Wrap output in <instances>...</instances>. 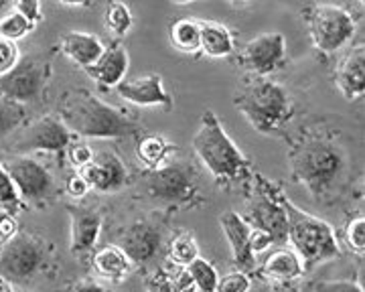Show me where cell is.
<instances>
[{
  "label": "cell",
  "instance_id": "42",
  "mask_svg": "<svg viewBox=\"0 0 365 292\" xmlns=\"http://www.w3.org/2000/svg\"><path fill=\"white\" fill-rule=\"evenodd\" d=\"M270 246H274L272 238L266 234V231H262V229H254L252 227V231H250V250L256 254L264 252V250H268Z\"/></svg>",
  "mask_w": 365,
  "mask_h": 292
},
{
  "label": "cell",
  "instance_id": "2",
  "mask_svg": "<svg viewBox=\"0 0 365 292\" xmlns=\"http://www.w3.org/2000/svg\"><path fill=\"white\" fill-rule=\"evenodd\" d=\"M59 118L78 138L116 140L136 136L143 130L136 120L102 102L96 93L88 90H73L67 93Z\"/></svg>",
  "mask_w": 365,
  "mask_h": 292
},
{
  "label": "cell",
  "instance_id": "31",
  "mask_svg": "<svg viewBox=\"0 0 365 292\" xmlns=\"http://www.w3.org/2000/svg\"><path fill=\"white\" fill-rule=\"evenodd\" d=\"M35 27L37 25L33 21H29L25 14H21L19 11H13V13L4 14L0 19V37L16 43V41L25 39L29 33H33Z\"/></svg>",
  "mask_w": 365,
  "mask_h": 292
},
{
  "label": "cell",
  "instance_id": "51",
  "mask_svg": "<svg viewBox=\"0 0 365 292\" xmlns=\"http://www.w3.org/2000/svg\"><path fill=\"white\" fill-rule=\"evenodd\" d=\"M0 207H2V205H0Z\"/></svg>",
  "mask_w": 365,
  "mask_h": 292
},
{
  "label": "cell",
  "instance_id": "40",
  "mask_svg": "<svg viewBox=\"0 0 365 292\" xmlns=\"http://www.w3.org/2000/svg\"><path fill=\"white\" fill-rule=\"evenodd\" d=\"M21 14H25L29 21L35 25L43 21V11H41V0H16V9Z\"/></svg>",
  "mask_w": 365,
  "mask_h": 292
},
{
  "label": "cell",
  "instance_id": "37",
  "mask_svg": "<svg viewBox=\"0 0 365 292\" xmlns=\"http://www.w3.org/2000/svg\"><path fill=\"white\" fill-rule=\"evenodd\" d=\"M146 292H173V282H170L169 270L165 268H155L146 280H144Z\"/></svg>",
  "mask_w": 365,
  "mask_h": 292
},
{
  "label": "cell",
  "instance_id": "4",
  "mask_svg": "<svg viewBox=\"0 0 365 292\" xmlns=\"http://www.w3.org/2000/svg\"><path fill=\"white\" fill-rule=\"evenodd\" d=\"M193 152L220 183H235L248 174L250 160L225 132L213 110H205L193 134Z\"/></svg>",
  "mask_w": 365,
  "mask_h": 292
},
{
  "label": "cell",
  "instance_id": "29",
  "mask_svg": "<svg viewBox=\"0 0 365 292\" xmlns=\"http://www.w3.org/2000/svg\"><path fill=\"white\" fill-rule=\"evenodd\" d=\"M191 278L195 282L197 292H215L217 280H220V272L215 270V266L211 264L209 260L197 256L191 264L187 266Z\"/></svg>",
  "mask_w": 365,
  "mask_h": 292
},
{
  "label": "cell",
  "instance_id": "10",
  "mask_svg": "<svg viewBox=\"0 0 365 292\" xmlns=\"http://www.w3.org/2000/svg\"><path fill=\"white\" fill-rule=\"evenodd\" d=\"M9 173L14 189L23 203L29 205H45L57 197V183L51 171L29 155H14L2 162Z\"/></svg>",
  "mask_w": 365,
  "mask_h": 292
},
{
  "label": "cell",
  "instance_id": "26",
  "mask_svg": "<svg viewBox=\"0 0 365 292\" xmlns=\"http://www.w3.org/2000/svg\"><path fill=\"white\" fill-rule=\"evenodd\" d=\"M170 45L187 55H195L201 51V28L195 19H179L170 23L169 27Z\"/></svg>",
  "mask_w": 365,
  "mask_h": 292
},
{
  "label": "cell",
  "instance_id": "17",
  "mask_svg": "<svg viewBox=\"0 0 365 292\" xmlns=\"http://www.w3.org/2000/svg\"><path fill=\"white\" fill-rule=\"evenodd\" d=\"M220 226L234 256L235 270L254 272L256 270V256L250 250V231L252 227L244 221V217L237 212H225L220 215Z\"/></svg>",
  "mask_w": 365,
  "mask_h": 292
},
{
  "label": "cell",
  "instance_id": "27",
  "mask_svg": "<svg viewBox=\"0 0 365 292\" xmlns=\"http://www.w3.org/2000/svg\"><path fill=\"white\" fill-rule=\"evenodd\" d=\"M104 23L106 28L116 35V37H124L132 31L134 25V16H132L130 6L122 0H110L108 6H106L104 13Z\"/></svg>",
  "mask_w": 365,
  "mask_h": 292
},
{
  "label": "cell",
  "instance_id": "50",
  "mask_svg": "<svg viewBox=\"0 0 365 292\" xmlns=\"http://www.w3.org/2000/svg\"><path fill=\"white\" fill-rule=\"evenodd\" d=\"M19 292H31V291H25V288H23V291H19Z\"/></svg>",
  "mask_w": 365,
  "mask_h": 292
},
{
  "label": "cell",
  "instance_id": "21",
  "mask_svg": "<svg viewBox=\"0 0 365 292\" xmlns=\"http://www.w3.org/2000/svg\"><path fill=\"white\" fill-rule=\"evenodd\" d=\"M104 43L100 37L91 35V33H83V31H69L61 37V51L67 55L76 66L81 69H88L93 66L100 55L104 53Z\"/></svg>",
  "mask_w": 365,
  "mask_h": 292
},
{
  "label": "cell",
  "instance_id": "46",
  "mask_svg": "<svg viewBox=\"0 0 365 292\" xmlns=\"http://www.w3.org/2000/svg\"><path fill=\"white\" fill-rule=\"evenodd\" d=\"M61 4H67V6H90L91 0H59Z\"/></svg>",
  "mask_w": 365,
  "mask_h": 292
},
{
  "label": "cell",
  "instance_id": "3",
  "mask_svg": "<svg viewBox=\"0 0 365 292\" xmlns=\"http://www.w3.org/2000/svg\"><path fill=\"white\" fill-rule=\"evenodd\" d=\"M234 106L260 134L282 130L294 112V104L287 88L264 75H248L240 80L234 93Z\"/></svg>",
  "mask_w": 365,
  "mask_h": 292
},
{
  "label": "cell",
  "instance_id": "8",
  "mask_svg": "<svg viewBox=\"0 0 365 292\" xmlns=\"http://www.w3.org/2000/svg\"><path fill=\"white\" fill-rule=\"evenodd\" d=\"M144 189L155 201L167 205H193L199 195L197 171L185 160H167L144 177Z\"/></svg>",
  "mask_w": 365,
  "mask_h": 292
},
{
  "label": "cell",
  "instance_id": "48",
  "mask_svg": "<svg viewBox=\"0 0 365 292\" xmlns=\"http://www.w3.org/2000/svg\"><path fill=\"white\" fill-rule=\"evenodd\" d=\"M173 4H191V2H195V0H170Z\"/></svg>",
  "mask_w": 365,
  "mask_h": 292
},
{
  "label": "cell",
  "instance_id": "11",
  "mask_svg": "<svg viewBox=\"0 0 365 292\" xmlns=\"http://www.w3.org/2000/svg\"><path fill=\"white\" fill-rule=\"evenodd\" d=\"M51 66L41 57H26L16 63L9 73L0 75V98L13 100L19 104L37 102L49 85Z\"/></svg>",
  "mask_w": 365,
  "mask_h": 292
},
{
  "label": "cell",
  "instance_id": "1",
  "mask_svg": "<svg viewBox=\"0 0 365 292\" xmlns=\"http://www.w3.org/2000/svg\"><path fill=\"white\" fill-rule=\"evenodd\" d=\"M288 167L292 179L317 201L335 197L339 191L349 159L341 145L325 134H304L288 150Z\"/></svg>",
  "mask_w": 365,
  "mask_h": 292
},
{
  "label": "cell",
  "instance_id": "7",
  "mask_svg": "<svg viewBox=\"0 0 365 292\" xmlns=\"http://www.w3.org/2000/svg\"><path fill=\"white\" fill-rule=\"evenodd\" d=\"M282 197L284 193L278 187L272 185L266 177L256 174L246 212L242 213L250 227L266 231L276 246L288 244V217Z\"/></svg>",
  "mask_w": 365,
  "mask_h": 292
},
{
  "label": "cell",
  "instance_id": "14",
  "mask_svg": "<svg viewBox=\"0 0 365 292\" xmlns=\"http://www.w3.org/2000/svg\"><path fill=\"white\" fill-rule=\"evenodd\" d=\"M163 227L155 219H140L128 226L118 238L120 250L128 256L132 264H150L163 250Z\"/></svg>",
  "mask_w": 365,
  "mask_h": 292
},
{
  "label": "cell",
  "instance_id": "41",
  "mask_svg": "<svg viewBox=\"0 0 365 292\" xmlns=\"http://www.w3.org/2000/svg\"><path fill=\"white\" fill-rule=\"evenodd\" d=\"M170 282H173V292H197L195 282L187 268H181L177 274H170Z\"/></svg>",
  "mask_w": 365,
  "mask_h": 292
},
{
  "label": "cell",
  "instance_id": "33",
  "mask_svg": "<svg viewBox=\"0 0 365 292\" xmlns=\"http://www.w3.org/2000/svg\"><path fill=\"white\" fill-rule=\"evenodd\" d=\"M0 205L9 213H13V215L23 207V201L19 197V193H16L9 173L4 171L2 162H0Z\"/></svg>",
  "mask_w": 365,
  "mask_h": 292
},
{
  "label": "cell",
  "instance_id": "28",
  "mask_svg": "<svg viewBox=\"0 0 365 292\" xmlns=\"http://www.w3.org/2000/svg\"><path fill=\"white\" fill-rule=\"evenodd\" d=\"M26 120V106L0 98V142L14 134Z\"/></svg>",
  "mask_w": 365,
  "mask_h": 292
},
{
  "label": "cell",
  "instance_id": "39",
  "mask_svg": "<svg viewBox=\"0 0 365 292\" xmlns=\"http://www.w3.org/2000/svg\"><path fill=\"white\" fill-rule=\"evenodd\" d=\"M91 187L88 185V181L81 177L79 173H73L69 179L66 181V193L71 197V199H83L88 195Z\"/></svg>",
  "mask_w": 365,
  "mask_h": 292
},
{
  "label": "cell",
  "instance_id": "22",
  "mask_svg": "<svg viewBox=\"0 0 365 292\" xmlns=\"http://www.w3.org/2000/svg\"><path fill=\"white\" fill-rule=\"evenodd\" d=\"M262 276L272 282H297L304 276V264L300 256L292 248H278L274 250L260 268Z\"/></svg>",
  "mask_w": 365,
  "mask_h": 292
},
{
  "label": "cell",
  "instance_id": "19",
  "mask_svg": "<svg viewBox=\"0 0 365 292\" xmlns=\"http://www.w3.org/2000/svg\"><path fill=\"white\" fill-rule=\"evenodd\" d=\"M69 219H71V254H86L96 246L102 231V215L90 207L69 205L67 207Z\"/></svg>",
  "mask_w": 365,
  "mask_h": 292
},
{
  "label": "cell",
  "instance_id": "13",
  "mask_svg": "<svg viewBox=\"0 0 365 292\" xmlns=\"http://www.w3.org/2000/svg\"><path fill=\"white\" fill-rule=\"evenodd\" d=\"M284 59H287V39L278 31L254 37L244 45L240 53V63L250 75H264V78H270V73L284 66Z\"/></svg>",
  "mask_w": 365,
  "mask_h": 292
},
{
  "label": "cell",
  "instance_id": "30",
  "mask_svg": "<svg viewBox=\"0 0 365 292\" xmlns=\"http://www.w3.org/2000/svg\"><path fill=\"white\" fill-rule=\"evenodd\" d=\"M199 256V246L191 234H181L169 244V260L179 268H187Z\"/></svg>",
  "mask_w": 365,
  "mask_h": 292
},
{
  "label": "cell",
  "instance_id": "5",
  "mask_svg": "<svg viewBox=\"0 0 365 292\" xmlns=\"http://www.w3.org/2000/svg\"><path fill=\"white\" fill-rule=\"evenodd\" d=\"M282 203L288 217V241L300 256L307 272L341 256L339 239L331 224L302 212L287 195L282 197Z\"/></svg>",
  "mask_w": 365,
  "mask_h": 292
},
{
  "label": "cell",
  "instance_id": "49",
  "mask_svg": "<svg viewBox=\"0 0 365 292\" xmlns=\"http://www.w3.org/2000/svg\"><path fill=\"white\" fill-rule=\"evenodd\" d=\"M234 2H246V0H234Z\"/></svg>",
  "mask_w": 365,
  "mask_h": 292
},
{
  "label": "cell",
  "instance_id": "38",
  "mask_svg": "<svg viewBox=\"0 0 365 292\" xmlns=\"http://www.w3.org/2000/svg\"><path fill=\"white\" fill-rule=\"evenodd\" d=\"M313 292H364V286L355 280H321L313 286Z\"/></svg>",
  "mask_w": 365,
  "mask_h": 292
},
{
  "label": "cell",
  "instance_id": "18",
  "mask_svg": "<svg viewBox=\"0 0 365 292\" xmlns=\"http://www.w3.org/2000/svg\"><path fill=\"white\" fill-rule=\"evenodd\" d=\"M128 69H130V57H128L126 47L122 43H112L110 47H106L100 59L86 71L91 80H96L100 85L116 88L118 83L126 80Z\"/></svg>",
  "mask_w": 365,
  "mask_h": 292
},
{
  "label": "cell",
  "instance_id": "9",
  "mask_svg": "<svg viewBox=\"0 0 365 292\" xmlns=\"http://www.w3.org/2000/svg\"><path fill=\"white\" fill-rule=\"evenodd\" d=\"M307 25L314 47L321 53H337L355 37L357 23L353 14L339 4H317L307 14Z\"/></svg>",
  "mask_w": 365,
  "mask_h": 292
},
{
  "label": "cell",
  "instance_id": "12",
  "mask_svg": "<svg viewBox=\"0 0 365 292\" xmlns=\"http://www.w3.org/2000/svg\"><path fill=\"white\" fill-rule=\"evenodd\" d=\"M76 138L59 116H43L29 124L23 132L14 138L13 150L19 155L29 152H66L69 142Z\"/></svg>",
  "mask_w": 365,
  "mask_h": 292
},
{
  "label": "cell",
  "instance_id": "47",
  "mask_svg": "<svg viewBox=\"0 0 365 292\" xmlns=\"http://www.w3.org/2000/svg\"><path fill=\"white\" fill-rule=\"evenodd\" d=\"M0 292H14V291H13V286H11L6 280L0 278Z\"/></svg>",
  "mask_w": 365,
  "mask_h": 292
},
{
  "label": "cell",
  "instance_id": "20",
  "mask_svg": "<svg viewBox=\"0 0 365 292\" xmlns=\"http://www.w3.org/2000/svg\"><path fill=\"white\" fill-rule=\"evenodd\" d=\"M335 85L345 100L355 102L365 93V49L364 45L353 47L349 53L341 59L335 71Z\"/></svg>",
  "mask_w": 365,
  "mask_h": 292
},
{
  "label": "cell",
  "instance_id": "45",
  "mask_svg": "<svg viewBox=\"0 0 365 292\" xmlns=\"http://www.w3.org/2000/svg\"><path fill=\"white\" fill-rule=\"evenodd\" d=\"M272 292H300L297 282H272Z\"/></svg>",
  "mask_w": 365,
  "mask_h": 292
},
{
  "label": "cell",
  "instance_id": "32",
  "mask_svg": "<svg viewBox=\"0 0 365 292\" xmlns=\"http://www.w3.org/2000/svg\"><path fill=\"white\" fill-rule=\"evenodd\" d=\"M345 244L349 246V250L359 256H364L365 252V215L359 213L355 215L351 221L345 227Z\"/></svg>",
  "mask_w": 365,
  "mask_h": 292
},
{
  "label": "cell",
  "instance_id": "34",
  "mask_svg": "<svg viewBox=\"0 0 365 292\" xmlns=\"http://www.w3.org/2000/svg\"><path fill=\"white\" fill-rule=\"evenodd\" d=\"M252 291V278L250 274L242 270L227 272L225 276H220L215 292H250Z\"/></svg>",
  "mask_w": 365,
  "mask_h": 292
},
{
  "label": "cell",
  "instance_id": "24",
  "mask_svg": "<svg viewBox=\"0 0 365 292\" xmlns=\"http://www.w3.org/2000/svg\"><path fill=\"white\" fill-rule=\"evenodd\" d=\"M199 28H201V53L213 59L230 57L234 53V33L225 25L215 21H199Z\"/></svg>",
  "mask_w": 365,
  "mask_h": 292
},
{
  "label": "cell",
  "instance_id": "43",
  "mask_svg": "<svg viewBox=\"0 0 365 292\" xmlns=\"http://www.w3.org/2000/svg\"><path fill=\"white\" fill-rule=\"evenodd\" d=\"M16 231H19V224H16L13 213L0 212V241L11 239Z\"/></svg>",
  "mask_w": 365,
  "mask_h": 292
},
{
  "label": "cell",
  "instance_id": "35",
  "mask_svg": "<svg viewBox=\"0 0 365 292\" xmlns=\"http://www.w3.org/2000/svg\"><path fill=\"white\" fill-rule=\"evenodd\" d=\"M66 155L76 171H79L81 167H86L93 159V150L90 148V145L83 142V140H79L78 136L69 142V146L66 148Z\"/></svg>",
  "mask_w": 365,
  "mask_h": 292
},
{
  "label": "cell",
  "instance_id": "16",
  "mask_svg": "<svg viewBox=\"0 0 365 292\" xmlns=\"http://www.w3.org/2000/svg\"><path fill=\"white\" fill-rule=\"evenodd\" d=\"M118 95L134 106H157L163 110L173 108V98L165 90L163 78L158 73H148L134 80H124L116 85Z\"/></svg>",
  "mask_w": 365,
  "mask_h": 292
},
{
  "label": "cell",
  "instance_id": "44",
  "mask_svg": "<svg viewBox=\"0 0 365 292\" xmlns=\"http://www.w3.org/2000/svg\"><path fill=\"white\" fill-rule=\"evenodd\" d=\"M69 292H106L104 286L96 280H81L78 284H73V288Z\"/></svg>",
  "mask_w": 365,
  "mask_h": 292
},
{
  "label": "cell",
  "instance_id": "23",
  "mask_svg": "<svg viewBox=\"0 0 365 292\" xmlns=\"http://www.w3.org/2000/svg\"><path fill=\"white\" fill-rule=\"evenodd\" d=\"M91 266L100 278L110 280V282H122L130 274L134 264L128 260V256L120 250V246H104L93 254Z\"/></svg>",
  "mask_w": 365,
  "mask_h": 292
},
{
  "label": "cell",
  "instance_id": "25",
  "mask_svg": "<svg viewBox=\"0 0 365 292\" xmlns=\"http://www.w3.org/2000/svg\"><path fill=\"white\" fill-rule=\"evenodd\" d=\"M175 152H177V146L160 134H146L136 146V157L148 171L165 165L167 160H170V155H175Z\"/></svg>",
  "mask_w": 365,
  "mask_h": 292
},
{
  "label": "cell",
  "instance_id": "15",
  "mask_svg": "<svg viewBox=\"0 0 365 292\" xmlns=\"http://www.w3.org/2000/svg\"><path fill=\"white\" fill-rule=\"evenodd\" d=\"M79 173L91 189L102 191V193H112V191H120L128 185V169L112 150H102V152H93V159L81 167Z\"/></svg>",
  "mask_w": 365,
  "mask_h": 292
},
{
  "label": "cell",
  "instance_id": "36",
  "mask_svg": "<svg viewBox=\"0 0 365 292\" xmlns=\"http://www.w3.org/2000/svg\"><path fill=\"white\" fill-rule=\"evenodd\" d=\"M21 61V49L14 41L0 37V75L9 73Z\"/></svg>",
  "mask_w": 365,
  "mask_h": 292
},
{
  "label": "cell",
  "instance_id": "6",
  "mask_svg": "<svg viewBox=\"0 0 365 292\" xmlns=\"http://www.w3.org/2000/svg\"><path fill=\"white\" fill-rule=\"evenodd\" d=\"M51 262L47 241L35 234L16 231L13 238L0 244V278L11 286H31Z\"/></svg>",
  "mask_w": 365,
  "mask_h": 292
}]
</instances>
